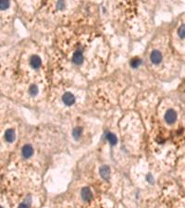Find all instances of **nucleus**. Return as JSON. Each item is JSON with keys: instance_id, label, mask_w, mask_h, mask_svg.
<instances>
[{"instance_id": "nucleus-10", "label": "nucleus", "mask_w": 185, "mask_h": 208, "mask_svg": "<svg viewBox=\"0 0 185 208\" xmlns=\"http://www.w3.org/2000/svg\"><path fill=\"white\" fill-rule=\"evenodd\" d=\"M28 93H29V95H30L31 96H33V97L36 96L37 95L39 94V86H38L37 84H35V83L31 84V85L29 86V88H28Z\"/></svg>"}, {"instance_id": "nucleus-7", "label": "nucleus", "mask_w": 185, "mask_h": 208, "mask_svg": "<svg viewBox=\"0 0 185 208\" xmlns=\"http://www.w3.org/2000/svg\"><path fill=\"white\" fill-rule=\"evenodd\" d=\"M21 155L24 158H30L34 155V148L31 144H25L21 149Z\"/></svg>"}, {"instance_id": "nucleus-8", "label": "nucleus", "mask_w": 185, "mask_h": 208, "mask_svg": "<svg viewBox=\"0 0 185 208\" xmlns=\"http://www.w3.org/2000/svg\"><path fill=\"white\" fill-rule=\"evenodd\" d=\"M4 137L6 141L7 142H13L16 139V133H15V131L13 129H8L5 132V134H4Z\"/></svg>"}, {"instance_id": "nucleus-6", "label": "nucleus", "mask_w": 185, "mask_h": 208, "mask_svg": "<svg viewBox=\"0 0 185 208\" xmlns=\"http://www.w3.org/2000/svg\"><path fill=\"white\" fill-rule=\"evenodd\" d=\"M81 196L84 202H89L93 198V192L89 187H84V188H82V190L81 192Z\"/></svg>"}, {"instance_id": "nucleus-2", "label": "nucleus", "mask_w": 185, "mask_h": 208, "mask_svg": "<svg viewBox=\"0 0 185 208\" xmlns=\"http://www.w3.org/2000/svg\"><path fill=\"white\" fill-rule=\"evenodd\" d=\"M149 58H150V61H151L153 64H155V65H158V64L161 63L162 58H163V56H162V53L159 52L158 50H153V51L150 53Z\"/></svg>"}, {"instance_id": "nucleus-4", "label": "nucleus", "mask_w": 185, "mask_h": 208, "mask_svg": "<svg viewBox=\"0 0 185 208\" xmlns=\"http://www.w3.org/2000/svg\"><path fill=\"white\" fill-rule=\"evenodd\" d=\"M177 119V113L174 109H169L165 113V120L168 124H173Z\"/></svg>"}, {"instance_id": "nucleus-9", "label": "nucleus", "mask_w": 185, "mask_h": 208, "mask_svg": "<svg viewBox=\"0 0 185 208\" xmlns=\"http://www.w3.org/2000/svg\"><path fill=\"white\" fill-rule=\"evenodd\" d=\"M100 175L104 179H109L110 178V169L108 166H102L100 168Z\"/></svg>"}, {"instance_id": "nucleus-11", "label": "nucleus", "mask_w": 185, "mask_h": 208, "mask_svg": "<svg viewBox=\"0 0 185 208\" xmlns=\"http://www.w3.org/2000/svg\"><path fill=\"white\" fill-rule=\"evenodd\" d=\"M105 138H106V140L110 143L111 145H115V144L117 143V141H118L117 136H116L114 133H112V132H107V133L105 134Z\"/></svg>"}, {"instance_id": "nucleus-15", "label": "nucleus", "mask_w": 185, "mask_h": 208, "mask_svg": "<svg viewBox=\"0 0 185 208\" xmlns=\"http://www.w3.org/2000/svg\"><path fill=\"white\" fill-rule=\"evenodd\" d=\"M10 7V3L8 1H1L0 3V7L2 10H6Z\"/></svg>"}, {"instance_id": "nucleus-5", "label": "nucleus", "mask_w": 185, "mask_h": 208, "mask_svg": "<svg viewBox=\"0 0 185 208\" xmlns=\"http://www.w3.org/2000/svg\"><path fill=\"white\" fill-rule=\"evenodd\" d=\"M30 66L34 69H38L42 66V59L38 55H33L29 60Z\"/></svg>"}, {"instance_id": "nucleus-1", "label": "nucleus", "mask_w": 185, "mask_h": 208, "mask_svg": "<svg viewBox=\"0 0 185 208\" xmlns=\"http://www.w3.org/2000/svg\"><path fill=\"white\" fill-rule=\"evenodd\" d=\"M84 57H83V48L78 47L72 55V62L76 65H81L83 62Z\"/></svg>"}, {"instance_id": "nucleus-12", "label": "nucleus", "mask_w": 185, "mask_h": 208, "mask_svg": "<svg viewBox=\"0 0 185 208\" xmlns=\"http://www.w3.org/2000/svg\"><path fill=\"white\" fill-rule=\"evenodd\" d=\"M141 65H142V59L139 58H137V57L132 58L131 61H130V66H131L132 69H137V68H139Z\"/></svg>"}, {"instance_id": "nucleus-16", "label": "nucleus", "mask_w": 185, "mask_h": 208, "mask_svg": "<svg viewBox=\"0 0 185 208\" xmlns=\"http://www.w3.org/2000/svg\"><path fill=\"white\" fill-rule=\"evenodd\" d=\"M30 204H31V197L29 196V197L27 198V201H26L25 203L21 204L18 208H29L30 207Z\"/></svg>"}, {"instance_id": "nucleus-3", "label": "nucleus", "mask_w": 185, "mask_h": 208, "mask_svg": "<svg viewBox=\"0 0 185 208\" xmlns=\"http://www.w3.org/2000/svg\"><path fill=\"white\" fill-rule=\"evenodd\" d=\"M62 102L64 104H66L68 106H71V105L75 104L76 98H75L73 94H72L71 92H66L62 96Z\"/></svg>"}, {"instance_id": "nucleus-14", "label": "nucleus", "mask_w": 185, "mask_h": 208, "mask_svg": "<svg viewBox=\"0 0 185 208\" xmlns=\"http://www.w3.org/2000/svg\"><path fill=\"white\" fill-rule=\"evenodd\" d=\"M177 33H178V36H179L181 39H185V24H182V25L179 27Z\"/></svg>"}, {"instance_id": "nucleus-13", "label": "nucleus", "mask_w": 185, "mask_h": 208, "mask_svg": "<svg viewBox=\"0 0 185 208\" xmlns=\"http://www.w3.org/2000/svg\"><path fill=\"white\" fill-rule=\"evenodd\" d=\"M82 132H83V130L81 127H76L72 131V136L75 140H79L82 135Z\"/></svg>"}]
</instances>
